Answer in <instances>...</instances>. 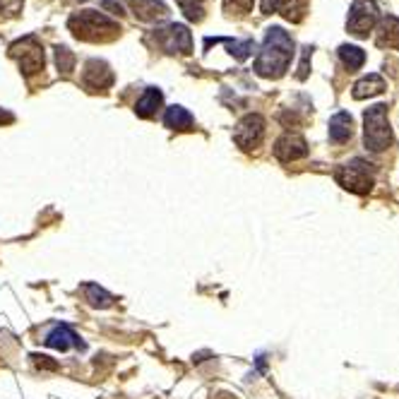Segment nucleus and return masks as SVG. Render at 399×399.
I'll use <instances>...</instances> for the list:
<instances>
[{"label":"nucleus","mask_w":399,"mask_h":399,"mask_svg":"<svg viewBox=\"0 0 399 399\" xmlns=\"http://www.w3.org/2000/svg\"><path fill=\"white\" fill-rule=\"evenodd\" d=\"M291 55H294V41L282 27H270L265 34L262 50L255 58V73L262 78L277 80L289 70Z\"/></svg>","instance_id":"f257e3e1"},{"label":"nucleus","mask_w":399,"mask_h":399,"mask_svg":"<svg viewBox=\"0 0 399 399\" xmlns=\"http://www.w3.org/2000/svg\"><path fill=\"white\" fill-rule=\"evenodd\" d=\"M68 27L80 41H111L118 36V24L109 20L104 12L97 10H82L68 20Z\"/></svg>","instance_id":"f03ea898"},{"label":"nucleus","mask_w":399,"mask_h":399,"mask_svg":"<svg viewBox=\"0 0 399 399\" xmlns=\"http://www.w3.org/2000/svg\"><path fill=\"white\" fill-rule=\"evenodd\" d=\"M363 125H366L363 128L366 149L383 151L390 147L392 130H390V120H388V106L385 104L371 106V109L363 113Z\"/></svg>","instance_id":"7ed1b4c3"},{"label":"nucleus","mask_w":399,"mask_h":399,"mask_svg":"<svg viewBox=\"0 0 399 399\" xmlns=\"http://www.w3.org/2000/svg\"><path fill=\"white\" fill-rule=\"evenodd\" d=\"M334 179H337L341 188L351 190V193H356V195L371 193V188H373L371 164L363 159H351L349 164L339 166L337 171H334Z\"/></svg>","instance_id":"20e7f679"},{"label":"nucleus","mask_w":399,"mask_h":399,"mask_svg":"<svg viewBox=\"0 0 399 399\" xmlns=\"http://www.w3.org/2000/svg\"><path fill=\"white\" fill-rule=\"evenodd\" d=\"M10 58L17 60V65H20V70L24 75H34L43 70V48L36 36H24V39L15 41L10 46Z\"/></svg>","instance_id":"39448f33"},{"label":"nucleus","mask_w":399,"mask_h":399,"mask_svg":"<svg viewBox=\"0 0 399 399\" xmlns=\"http://www.w3.org/2000/svg\"><path fill=\"white\" fill-rule=\"evenodd\" d=\"M378 22V5L373 0H353L349 17H346V29L356 39H366L371 34V29Z\"/></svg>","instance_id":"423d86ee"},{"label":"nucleus","mask_w":399,"mask_h":399,"mask_svg":"<svg viewBox=\"0 0 399 399\" xmlns=\"http://www.w3.org/2000/svg\"><path fill=\"white\" fill-rule=\"evenodd\" d=\"M154 39L164 50H166V53L188 55L190 50H193V36H190L186 24H176V22L166 24V27L154 31Z\"/></svg>","instance_id":"0eeeda50"},{"label":"nucleus","mask_w":399,"mask_h":399,"mask_svg":"<svg viewBox=\"0 0 399 399\" xmlns=\"http://www.w3.org/2000/svg\"><path fill=\"white\" fill-rule=\"evenodd\" d=\"M265 137V120L262 116H257V113H248L240 123L236 125V130H233V140L240 149L250 151L255 149L260 142H262Z\"/></svg>","instance_id":"6e6552de"},{"label":"nucleus","mask_w":399,"mask_h":399,"mask_svg":"<svg viewBox=\"0 0 399 399\" xmlns=\"http://www.w3.org/2000/svg\"><path fill=\"white\" fill-rule=\"evenodd\" d=\"M82 82L90 92H104L113 85V73L104 60H90L85 65Z\"/></svg>","instance_id":"1a4fd4ad"},{"label":"nucleus","mask_w":399,"mask_h":399,"mask_svg":"<svg viewBox=\"0 0 399 399\" xmlns=\"http://www.w3.org/2000/svg\"><path fill=\"white\" fill-rule=\"evenodd\" d=\"M306 154H308V144L299 135H284L282 140H277V144H275V156L284 164L296 161Z\"/></svg>","instance_id":"9d476101"},{"label":"nucleus","mask_w":399,"mask_h":399,"mask_svg":"<svg viewBox=\"0 0 399 399\" xmlns=\"http://www.w3.org/2000/svg\"><path fill=\"white\" fill-rule=\"evenodd\" d=\"M130 5L132 12L140 17L142 22H154L164 20L169 15V8L161 3V0H125Z\"/></svg>","instance_id":"9b49d317"},{"label":"nucleus","mask_w":399,"mask_h":399,"mask_svg":"<svg viewBox=\"0 0 399 399\" xmlns=\"http://www.w3.org/2000/svg\"><path fill=\"white\" fill-rule=\"evenodd\" d=\"M43 344L50 346V349H60V351L70 349V346H80V349H82V346H85V344H82V341H80L78 334H75L68 325H55V327L46 334V339H43Z\"/></svg>","instance_id":"f8f14e48"},{"label":"nucleus","mask_w":399,"mask_h":399,"mask_svg":"<svg viewBox=\"0 0 399 399\" xmlns=\"http://www.w3.org/2000/svg\"><path fill=\"white\" fill-rule=\"evenodd\" d=\"M351 135H353V120L349 113L339 111L337 116H332V120H329V140L334 144H341L351 140Z\"/></svg>","instance_id":"ddd939ff"},{"label":"nucleus","mask_w":399,"mask_h":399,"mask_svg":"<svg viewBox=\"0 0 399 399\" xmlns=\"http://www.w3.org/2000/svg\"><path fill=\"white\" fill-rule=\"evenodd\" d=\"M212 43H226L229 46V53L233 55V58H238V60H245L248 55L255 50V41L252 39H245V41H233V39H224V36H207L205 39V48H210Z\"/></svg>","instance_id":"4468645a"},{"label":"nucleus","mask_w":399,"mask_h":399,"mask_svg":"<svg viewBox=\"0 0 399 399\" xmlns=\"http://www.w3.org/2000/svg\"><path fill=\"white\" fill-rule=\"evenodd\" d=\"M378 46H388V48H399V20L397 17L388 15L383 20L378 29V39H376Z\"/></svg>","instance_id":"2eb2a0df"},{"label":"nucleus","mask_w":399,"mask_h":399,"mask_svg":"<svg viewBox=\"0 0 399 399\" xmlns=\"http://www.w3.org/2000/svg\"><path fill=\"white\" fill-rule=\"evenodd\" d=\"M385 92V80L380 75H366L363 80H358L353 85V99H368V97H378V94Z\"/></svg>","instance_id":"dca6fc26"},{"label":"nucleus","mask_w":399,"mask_h":399,"mask_svg":"<svg viewBox=\"0 0 399 399\" xmlns=\"http://www.w3.org/2000/svg\"><path fill=\"white\" fill-rule=\"evenodd\" d=\"M161 101H164V94L156 90V87H149V90L144 92V97L135 104V113L140 118H151L156 111H159Z\"/></svg>","instance_id":"f3484780"},{"label":"nucleus","mask_w":399,"mask_h":399,"mask_svg":"<svg viewBox=\"0 0 399 399\" xmlns=\"http://www.w3.org/2000/svg\"><path fill=\"white\" fill-rule=\"evenodd\" d=\"M164 123H166V128H171V130H190L193 116H190L183 106H169L166 116H164Z\"/></svg>","instance_id":"a211bd4d"},{"label":"nucleus","mask_w":399,"mask_h":399,"mask_svg":"<svg viewBox=\"0 0 399 399\" xmlns=\"http://www.w3.org/2000/svg\"><path fill=\"white\" fill-rule=\"evenodd\" d=\"M308 12V0H282V17L287 22L299 24Z\"/></svg>","instance_id":"6ab92c4d"},{"label":"nucleus","mask_w":399,"mask_h":399,"mask_svg":"<svg viewBox=\"0 0 399 399\" xmlns=\"http://www.w3.org/2000/svg\"><path fill=\"white\" fill-rule=\"evenodd\" d=\"M339 58H341V63H344V68H349V73H353L366 63V53L358 46L344 43V46H339Z\"/></svg>","instance_id":"aec40b11"},{"label":"nucleus","mask_w":399,"mask_h":399,"mask_svg":"<svg viewBox=\"0 0 399 399\" xmlns=\"http://www.w3.org/2000/svg\"><path fill=\"white\" fill-rule=\"evenodd\" d=\"M85 296H87V301L92 303V306H99V308H109L111 303H113V296L111 294H106L104 289L99 287V284H85Z\"/></svg>","instance_id":"412c9836"},{"label":"nucleus","mask_w":399,"mask_h":399,"mask_svg":"<svg viewBox=\"0 0 399 399\" xmlns=\"http://www.w3.org/2000/svg\"><path fill=\"white\" fill-rule=\"evenodd\" d=\"M202 3H205V0H179V5H181L183 15H186L190 22H200L202 17H205V10H202Z\"/></svg>","instance_id":"4be33fe9"},{"label":"nucleus","mask_w":399,"mask_h":399,"mask_svg":"<svg viewBox=\"0 0 399 399\" xmlns=\"http://www.w3.org/2000/svg\"><path fill=\"white\" fill-rule=\"evenodd\" d=\"M55 65H58V70H63V75H70L73 68H75V55L70 48L65 46H58L55 48Z\"/></svg>","instance_id":"5701e85b"},{"label":"nucleus","mask_w":399,"mask_h":399,"mask_svg":"<svg viewBox=\"0 0 399 399\" xmlns=\"http://www.w3.org/2000/svg\"><path fill=\"white\" fill-rule=\"evenodd\" d=\"M252 10V0H224V12L226 15H248Z\"/></svg>","instance_id":"b1692460"},{"label":"nucleus","mask_w":399,"mask_h":399,"mask_svg":"<svg viewBox=\"0 0 399 399\" xmlns=\"http://www.w3.org/2000/svg\"><path fill=\"white\" fill-rule=\"evenodd\" d=\"M310 53H313V48H310V46L303 48V60H301V68H299V80H306V78H308V60H310Z\"/></svg>","instance_id":"393cba45"},{"label":"nucleus","mask_w":399,"mask_h":399,"mask_svg":"<svg viewBox=\"0 0 399 399\" xmlns=\"http://www.w3.org/2000/svg\"><path fill=\"white\" fill-rule=\"evenodd\" d=\"M280 3H282V0H262V3H260V8H262L265 15H272V12L280 8Z\"/></svg>","instance_id":"a878e982"},{"label":"nucleus","mask_w":399,"mask_h":399,"mask_svg":"<svg viewBox=\"0 0 399 399\" xmlns=\"http://www.w3.org/2000/svg\"><path fill=\"white\" fill-rule=\"evenodd\" d=\"M34 358H36V363H39L41 368H48V371L58 368V363H55V361H48V356H34Z\"/></svg>","instance_id":"bb28decb"},{"label":"nucleus","mask_w":399,"mask_h":399,"mask_svg":"<svg viewBox=\"0 0 399 399\" xmlns=\"http://www.w3.org/2000/svg\"><path fill=\"white\" fill-rule=\"evenodd\" d=\"M3 120H12V116H10V113H3V111H0V123H3Z\"/></svg>","instance_id":"cd10ccee"}]
</instances>
